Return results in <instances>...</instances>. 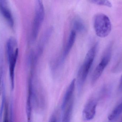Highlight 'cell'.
I'll list each match as a JSON object with an SVG mask.
<instances>
[{
  "label": "cell",
  "instance_id": "1",
  "mask_svg": "<svg viewBox=\"0 0 122 122\" xmlns=\"http://www.w3.org/2000/svg\"><path fill=\"white\" fill-rule=\"evenodd\" d=\"M98 44L96 43L88 51L86 54L82 64L78 72L77 84L79 91H80L84 86L88 74L94 60Z\"/></svg>",
  "mask_w": 122,
  "mask_h": 122
},
{
  "label": "cell",
  "instance_id": "2",
  "mask_svg": "<svg viewBox=\"0 0 122 122\" xmlns=\"http://www.w3.org/2000/svg\"><path fill=\"white\" fill-rule=\"evenodd\" d=\"M93 25L96 35L101 38L107 37L112 31V23L109 18L102 13H99L95 16Z\"/></svg>",
  "mask_w": 122,
  "mask_h": 122
},
{
  "label": "cell",
  "instance_id": "3",
  "mask_svg": "<svg viewBox=\"0 0 122 122\" xmlns=\"http://www.w3.org/2000/svg\"><path fill=\"white\" fill-rule=\"evenodd\" d=\"M45 11L42 1H36L35 4V14L32 25L31 33L32 42L36 41L41 27L44 20Z\"/></svg>",
  "mask_w": 122,
  "mask_h": 122
},
{
  "label": "cell",
  "instance_id": "4",
  "mask_svg": "<svg viewBox=\"0 0 122 122\" xmlns=\"http://www.w3.org/2000/svg\"><path fill=\"white\" fill-rule=\"evenodd\" d=\"M112 44H110L106 48L99 64L95 68L92 78V83L94 84L100 77L112 57Z\"/></svg>",
  "mask_w": 122,
  "mask_h": 122
},
{
  "label": "cell",
  "instance_id": "5",
  "mask_svg": "<svg viewBox=\"0 0 122 122\" xmlns=\"http://www.w3.org/2000/svg\"><path fill=\"white\" fill-rule=\"evenodd\" d=\"M97 104L94 100L89 101L82 111V117L85 121H90L93 119L96 112Z\"/></svg>",
  "mask_w": 122,
  "mask_h": 122
},
{
  "label": "cell",
  "instance_id": "6",
  "mask_svg": "<svg viewBox=\"0 0 122 122\" xmlns=\"http://www.w3.org/2000/svg\"><path fill=\"white\" fill-rule=\"evenodd\" d=\"M0 13L6 20L9 26L13 27L14 25V20L6 1L0 0Z\"/></svg>",
  "mask_w": 122,
  "mask_h": 122
},
{
  "label": "cell",
  "instance_id": "7",
  "mask_svg": "<svg viewBox=\"0 0 122 122\" xmlns=\"http://www.w3.org/2000/svg\"><path fill=\"white\" fill-rule=\"evenodd\" d=\"M33 84L32 77L29 78L28 82V92L26 100V111L27 115L28 122H31V114H32V100L33 97Z\"/></svg>",
  "mask_w": 122,
  "mask_h": 122
},
{
  "label": "cell",
  "instance_id": "8",
  "mask_svg": "<svg viewBox=\"0 0 122 122\" xmlns=\"http://www.w3.org/2000/svg\"><path fill=\"white\" fill-rule=\"evenodd\" d=\"M75 81L76 80L75 79H74L71 81L66 91L61 105V109L63 111L66 109L72 100V96L75 89Z\"/></svg>",
  "mask_w": 122,
  "mask_h": 122
},
{
  "label": "cell",
  "instance_id": "9",
  "mask_svg": "<svg viewBox=\"0 0 122 122\" xmlns=\"http://www.w3.org/2000/svg\"><path fill=\"white\" fill-rule=\"evenodd\" d=\"M18 49L17 48L14 56L8 60L9 64V74L11 86L12 90L14 89V71L18 55Z\"/></svg>",
  "mask_w": 122,
  "mask_h": 122
},
{
  "label": "cell",
  "instance_id": "10",
  "mask_svg": "<svg viewBox=\"0 0 122 122\" xmlns=\"http://www.w3.org/2000/svg\"><path fill=\"white\" fill-rule=\"evenodd\" d=\"M17 41L13 37L8 39L6 43V52L7 59L10 58L15 54L16 51Z\"/></svg>",
  "mask_w": 122,
  "mask_h": 122
},
{
  "label": "cell",
  "instance_id": "11",
  "mask_svg": "<svg viewBox=\"0 0 122 122\" xmlns=\"http://www.w3.org/2000/svg\"><path fill=\"white\" fill-rule=\"evenodd\" d=\"M76 37V32L74 30H72L70 34L67 43L66 44L64 53H63L62 57V61L64 60L66 57L68 55L69 53L70 52L75 42Z\"/></svg>",
  "mask_w": 122,
  "mask_h": 122
},
{
  "label": "cell",
  "instance_id": "12",
  "mask_svg": "<svg viewBox=\"0 0 122 122\" xmlns=\"http://www.w3.org/2000/svg\"><path fill=\"white\" fill-rule=\"evenodd\" d=\"M73 101L72 100L64 110L61 122H70L73 109Z\"/></svg>",
  "mask_w": 122,
  "mask_h": 122
},
{
  "label": "cell",
  "instance_id": "13",
  "mask_svg": "<svg viewBox=\"0 0 122 122\" xmlns=\"http://www.w3.org/2000/svg\"><path fill=\"white\" fill-rule=\"evenodd\" d=\"M74 31L78 32H84L86 30V26L84 21L80 18H76L73 21Z\"/></svg>",
  "mask_w": 122,
  "mask_h": 122
},
{
  "label": "cell",
  "instance_id": "14",
  "mask_svg": "<svg viewBox=\"0 0 122 122\" xmlns=\"http://www.w3.org/2000/svg\"><path fill=\"white\" fill-rule=\"evenodd\" d=\"M122 112V102L117 106L108 117V119L110 121H112L117 118Z\"/></svg>",
  "mask_w": 122,
  "mask_h": 122
},
{
  "label": "cell",
  "instance_id": "15",
  "mask_svg": "<svg viewBox=\"0 0 122 122\" xmlns=\"http://www.w3.org/2000/svg\"><path fill=\"white\" fill-rule=\"evenodd\" d=\"M2 54L0 53V96L1 94L2 85L4 83V65Z\"/></svg>",
  "mask_w": 122,
  "mask_h": 122
},
{
  "label": "cell",
  "instance_id": "16",
  "mask_svg": "<svg viewBox=\"0 0 122 122\" xmlns=\"http://www.w3.org/2000/svg\"><path fill=\"white\" fill-rule=\"evenodd\" d=\"M90 1L92 3L96 4V5L105 6H107L109 7H112V3L109 0H92Z\"/></svg>",
  "mask_w": 122,
  "mask_h": 122
},
{
  "label": "cell",
  "instance_id": "17",
  "mask_svg": "<svg viewBox=\"0 0 122 122\" xmlns=\"http://www.w3.org/2000/svg\"><path fill=\"white\" fill-rule=\"evenodd\" d=\"M2 87H3V90H3V95H2L1 104L0 107V122H1L3 111L4 108V105L5 104V87H4V84H3Z\"/></svg>",
  "mask_w": 122,
  "mask_h": 122
},
{
  "label": "cell",
  "instance_id": "18",
  "mask_svg": "<svg viewBox=\"0 0 122 122\" xmlns=\"http://www.w3.org/2000/svg\"><path fill=\"white\" fill-rule=\"evenodd\" d=\"M5 113H4V118L3 122H10L8 117V107L7 104H5Z\"/></svg>",
  "mask_w": 122,
  "mask_h": 122
},
{
  "label": "cell",
  "instance_id": "19",
  "mask_svg": "<svg viewBox=\"0 0 122 122\" xmlns=\"http://www.w3.org/2000/svg\"><path fill=\"white\" fill-rule=\"evenodd\" d=\"M49 122H57V118L55 115H53L51 119Z\"/></svg>",
  "mask_w": 122,
  "mask_h": 122
},
{
  "label": "cell",
  "instance_id": "20",
  "mask_svg": "<svg viewBox=\"0 0 122 122\" xmlns=\"http://www.w3.org/2000/svg\"><path fill=\"white\" fill-rule=\"evenodd\" d=\"M119 89H122V77H121Z\"/></svg>",
  "mask_w": 122,
  "mask_h": 122
}]
</instances>
